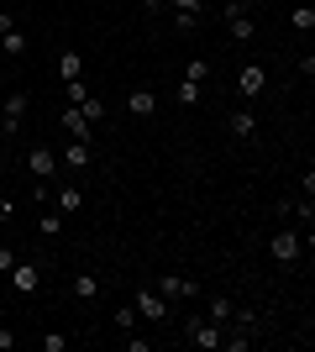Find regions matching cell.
Returning <instances> with one entry per match:
<instances>
[{
  "instance_id": "1",
  "label": "cell",
  "mask_w": 315,
  "mask_h": 352,
  "mask_svg": "<svg viewBox=\"0 0 315 352\" xmlns=\"http://www.w3.org/2000/svg\"><path fill=\"white\" fill-rule=\"evenodd\" d=\"M184 337H189V347H200V352H215V347L226 342V331H221L215 321H189V326H184Z\"/></svg>"
},
{
  "instance_id": "2",
  "label": "cell",
  "mask_w": 315,
  "mask_h": 352,
  "mask_svg": "<svg viewBox=\"0 0 315 352\" xmlns=\"http://www.w3.org/2000/svg\"><path fill=\"white\" fill-rule=\"evenodd\" d=\"M300 252H305L300 232H273V236H268V258H273V263H294Z\"/></svg>"
},
{
  "instance_id": "3",
  "label": "cell",
  "mask_w": 315,
  "mask_h": 352,
  "mask_svg": "<svg viewBox=\"0 0 315 352\" xmlns=\"http://www.w3.org/2000/svg\"><path fill=\"white\" fill-rule=\"evenodd\" d=\"M58 126L69 132V142H90V137H95V121H84V111H79V105H63Z\"/></svg>"
},
{
  "instance_id": "4",
  "label": "cell",
  "mask_w": 315,
  "mask_h": 352,
  "mask_svg": "<svg viewBox=\"0 0 315 352\" xmlns=\"http://www.w3.org/2000/svg\"><path fill=\"white\" fill-rule=\"evenodd\" d=\"M27 168H32V179H37V184H47V179H53V168H58V153H53L47 142H37V147L27 153Z\"/></svg>"
},
{
  "instance_id": "5",
  "label": "cell",
  "mask_w": 315,
  "mask_h": 352,
  "mask_svg": "<svg viewBox=\"0 0 315 352\" xmlns=\"http://www.w3.org/2000/svg\"><path fill=\"white\" fill-rule=\"evenodd\" d=\"M43 284V263H11V289L16 294H37Z\"/></svg>"
},
{
  "instance_id": "6",
  "label": "cell",
  "mask_w": 315,
  "mask_h": 352,
  "mask_svg": "<svg viewBox=\"0 0 315 352\" xmlns=\"http://www.w3.org/2000/svg\"><path fill=\"white\" fill-rule=\"evenodd\" d=\"M27 105H32V95H27V89H11V100H0V121H5V132H16V126H21Z\"/></svg>"
},
{
  "instance_id": "7",
  "label": "cell",
  "mask_w": 315,
  "mask_h": 352,
  "mask_svg": "<svg viewBox=\"0 0 315 352\" xmlns=\"http://www.w3.org/2000/svg\"><path fill=\"white\" fill-rule=\"evenodd\" d=\"M137 316H142V321H163V316H168V300L158 289H137Z\"/></svg>"
},
{
  "instance_id": "8",
  "label": "cell",
  "mask_w": 315,
  "mask_h": 352,
  "mask_svg": "<svg viewBox=\"0 0 315 352\" xmlns=\"http://www.w3.org/2000/svg\"><path fill=\"white\" fill-rule=\"evenodd\" d=\"M158 294H163V300H189V294H200V284L179 279V274H163V279H158Z\"/></svg>"
},
{
  "instance_id": "9",
  "label": "cell",
  "mask_w": 315,
  "mask_h": 352,
  "mask_svg": "<svg viewBox=\"0 0 315 352\" xmlns=\"http://www.w3.org/2000/svg\"><path fill=\"white\" fill-rule=\"evenodd\" d=\"M263 85H268V79H263V69H257V63H247V69L237 74V95H242V100H257V95H263Z\"/></svg>"
},
{
  "instance_id": "10",
  "label": "cell",
  "mask_w": 315,
  "mask_h": 352,
  "mask_svg": "<svg viewBox=\"0 0 315 352\" xmlns=\"http://www.w3.org/2000/svg\"><path fill=\"white\" fill-rule=\"evenodd\" d=\"M58 79L69 85V79H84V53L79 47H63L58 53Z\"/></svg>"
},
{
  "instance_id": "11",
  "label": "cell",
  "mask_w": 315,
  "mask_h": 352,
  "mask_svg": "<svg viewBox=\"0 0 315 352\" xmlns=\"http://www.w3.org/2000/svg\"><path fill=\"white\" fill-rule=\"evenodd\" d=\"M126 111H132V116H142V121H148L152 111H158V95H152V89H132V100H126Z\"/></svg>"
},
{
  "instance_id": "12",
  "label": "cell",
  "mask_w": 315,
  "mask_h": 352,
  "mask_svg": "<svg viewBox=\"0 0 315 352\" xmlns=\"http://www.w3.org/2000/svg\"><path fill=\"white\" fill-rule=\"evenodd\" d=\"M90 158H95V147H90V142H69L58 163H69V168H90Z\"/></svg>"
},
{
  "instance_id": "13",
  "label": "cell",
  "mask_w": 315,
  "mask_h": 352,
  "mask_svg": "<svg viewBox=\"0 0 315 352\" xmlns=\"http://www.w3.org/2000/svg\"><path fill=\"white\" fill-rule=\"evenodd\" d=\"M0 53H5V58H21V53H27V32H21V27L0 32Z\"/></svg>"
},
{
  "instance_id": "14",
  "label": "cell",
  "mask_w": 315,
  "mask_h": 352,
  "mask_svg": "<svg viewBox=\"0 0 315 352\" xmlns=\"http://www.w3.org/2000/svg\"><path fill=\"white\" fill-rule=\"evenodd\" d=\"M226 126H231V137H237V142H247V137L257 132V121H253V111H231V121H226Z\"/></svg>"
},
{
  "instance_id": "15",
  "label": "cell",
  "mask_w": 315,
  "mask_h": 352,
  "mask_svg": "<svg viewBox=\"0 0 315 352\" xmlns=\"http://www.w3.org/2000/svg\"><path fill=\"white\" fill-rule=\"evenodd\" d=\"M231 316H237V305H231V300H226V294H215V300H210V316H205V321L226 326V321H231Z\"/></svg>"
},
{
  "instance_id": "16",
  "label": "cell",
  "mask_w": 315,
  "mask_h": 352,
  "mask_svg": "<svg viewBox=\"0 0 315 352\" xmlns=\"http://www.w3.org/2000/svg\"><path fill=\"white\" fill-rule=\"evenodd\" d=\"M226 32H231V37H237V43H253V16H231V21H226Z\"/></svg>"
},
{
  "instance_id": "17",
  "label": "cell",
  "mask_w": 315,
  "mask_h": 352,
  "mask_svg": "<svg viewBox=\"0 0 315 352\" xmlns=\"http://www.w3.org/2000/svg\"><path fill=\"white\" fill-rule=\"evenodd\" d=\"M79 111H84V121H95V126L105 121V100H100V95H84V100H79Z\"/></svg>"
},
{
  "instance_id": "18",
  "label": "cell",
  "mask_w": 315,
  "mask_h": 352,
  "mask_svg": "<svg viewBox=\"0 0 315 352\" xmlns=\"http://www.w3.org/2000/svg\"><path fill=\"white\" fill-rule=\"evenodd\" d=\"M289 21H294V32H315V6H294Z\"/></svg>"
},
{
  "instance_id": "19",
  "label": "cell",
  "mask_w": 315,
  "mask_h": 352,
  "mask_svg": "<svg viewBox=\"0 0 315 352\" xmlns=\"http://www.w3.org/2000/svg\"><path fill=\"white\" fill-rule=\"evenodd\" d=\"M79 206H84V195H79L74 184H63V190H58V210L69 216V210H79Z\"/></svg>"
},
{
  "instance_id": "20",
  "label": "cell",
  "mask_w": 315,
  "mask_h": 352,
  "mask_svg": "<svg viewBox=\"0 0 315 352\" xmlns=\"http://www.w3.org/2000/svg\"><path fill=\"white\" fill-rule=\"evenodd\" d=\"M74 294H79V300H95V294H100L95 274H74Z\"/></svg>"
},
{
  "instance_id": "21",
  "label": "cell",
  "mask_w": 315,
  "mask_h": 352,
  "mask_svg": "<svg viewBox=\"0 0 315 352\" xmlns=\"http://www.w3.org/2000/svg\"><path fill=\"white\" fill-rule=\"evenodd\" d=\"M184 79H189V85H205V79H210V63H205V58H189V69H184Z\"/></svg>"
},
{
  "instance_id": "22",
  "label": "cell",
  "mask_w": 315,
  "mask_h": 352,
  "mask_svg": "<svg viewBox=\"0 0 315 352\" xmlns=\"http://www.w3.org/2000/svg\"><path fill=\"white\" fill-rule=\"evenodd\" d=\"M253 11V0H221V16L226 21H231V16H247Z\"/></svg>"
},
{
  "instance_id": "23",
  "label": "cell",
  "mask_w": 315,
  "mask_h": 352,
  "mask_svg": "<svg viewBox=\"0 0 315 352\" xmlns=\"http://www.w3.org/2000/svg\"><path fill=\"white\" fill-rule=\"evenodd\" d=\"M37 226H43V232H47V236H58V232H63V210H47V216H43V221H37Z\"/></svg>"
},
{
  "instance_id": "24",
  "label": "cell",
  "mask_w": 315,
  "mask_h": 352,
  "mask_svg": "<svg viewBox=\"0 0 315 352\" xmlns=\"http://www.w3.org/2000/svg\"><path fill=\"white\" fill-rule=\"evenodd\" d=\"M63 89H69V105H79V100H84V95H90V85H84V79H69V85H63Z\"/></svg>"
},
{
  "instance_id": "25",
  "label": "cell",
  "mask_w": 315,
  "mask_h": 352,
  "mask_svg": "<svg viewBox=\"0 0 315 352\" xmlns=\"http://www.w3.org/2000/svg\"><path fill=\"white\" fill-rule=\"evenodd\" d=\"M116 326H121V331H132V326H137V305H121L116 310Z\"/></svg>"
},
{
  "instance_id": "26",
  "label": "cell",
  "mask_w": 315,
  "mask_h": 352,
  "mask_svg": "<svg viewBox=\"0 0 315 352\" xmlns=\"http://www.w3.org/2000/svg\"><path fill=\"white\" fill-rule=\"evenodd\" d=\"M179 105H200V85H189V79H184V85H179Z\"/></svg>"
},
{
  "instance_id": "27",
  "label": "cell",
  "mask_w": 315,
  "mask_h": 352,
  "mask_svg": "<svg viewBox=\"0 0 315 352\" xmlns=\"http://www.w3.org/2000/svg\"><path fill=\"white\" fill-rule=\"evenodd\" d=\"M221 347H226V352H247V347H253V337H226Z\"/></svg>"
},
{
  "instance_id": "28",
  "label": "cell",
  "mask_w": 315,
  "mask_h": 352,
  "mask_svg": "<svg viewBox=\"0 0 315 352\" xmlns=\"http://www.w3.org/2000/svg\"><path fill=\"white\" fill-rule=\"evenodd\" d=\"M174 11H189V16H200V11H205V0H174Z\"/></svg>"
},
{
  "instance_id": "29",
  "label": "cell",
  "mask_w": 315,
  "mask_h": 352,
  "mask_svg": "<svg viewBox=\"0 0 315 352\" xmlns=\"http://www.w3.org/2000/svg\"><path fill=\"white\" fill-rule=\"evenodd\" d=\"M11 263H16V252H11V248H0V274H11Z\"/></svg>"
},
{
  "instance_id": "30",
  "label": "cell",
  "mask_w": 315,
  "mask_h": 352,
  "mask_svg": "<svg viewBox=\"0 0 315 352\" xmlns=\"http://www.w3.org/2000/svg\"><path fill=\"white\" fill-rule=\"evenodd\" d=\"M137 6H142V11H163L168 0H137Z\"/></svg>"
},
{
  "instance_id": "31",
  "label": "cell",
  "mask_w": 315,
  "mask_h": 352,
  "mask_svg": "<svg viewBox=\"0 0 315 352\" xmlns=\"http://www.w3.org/2000/svg\"><path fill=\"white\" fill-rule=\"evenodd\" d=\"M16 347V337H11V331H0V352H11Z\"/></svg>"
},
{
  "instance_id": "32",
  "label": "cell",
  "mask_w": 315,
  "mask_h": 352,
  "mask_svg": "<svg viewBox=\"0 0 315 352\" xmlns=\"http://www.w3.org/2000/svg\"><path fill=\"white\" fill-rule=\"evenodd\" d=\"M5 216H11V200H5V195H0V221H5Z\"/></svg>"
}]
</instances>
